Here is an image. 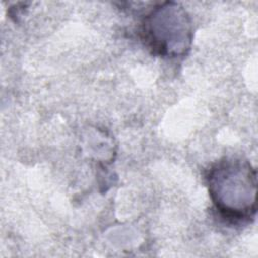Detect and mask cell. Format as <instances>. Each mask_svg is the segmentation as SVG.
Returning <instances> with one entry per match:
<instances>
[{
    "label": "cell",
    "mask_w": 258,
    "mask_h": 258,
    "mask_svg": "<svg viewBox=\"0 0 258 258\" xmlns=\"http://www.w3.org/2000/svg\"><path fill=\"white\" fill-rule=\"evenodd\" d=\"M141 34L153 53L166 58L181 57L191 47V18L181 4L163 2L145 15Z\"/></svg>",
    "instance_id": "2"
},
{
    "label": "cell",
    "mask_w": 258,
    "mask_h": 258,
    "mask_svg": "<svg viewBox=\"0 0 258 258\" xmlns=\"http://www.w3.org/2000/svg\"><path fill=\"white\" fill-rule=\"evenodd\" d=\"M209 195L219 214L232 222H243L256 214L257 171L242 157H224L207 174Z\"/></svg>",
    "instance_id": "1"
}]
</instances>
